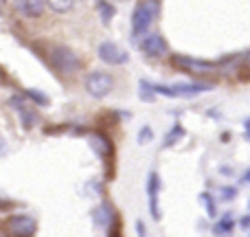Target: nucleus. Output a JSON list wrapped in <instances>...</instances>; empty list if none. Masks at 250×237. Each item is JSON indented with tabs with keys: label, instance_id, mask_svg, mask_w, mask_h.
Listing matches in <instances>:
<instances>
[{
	"label": "nucleus",
	"instance_id": "obj_17",
	"mask_svg": "<svg viewBox=\"0 0 250 237\" xmlns=\"http://www.w3.org/2000/svg\"><path fill=\"white\" fill-rule=\"evenodd\" d=\"M185 136V129L180 128V125H173V129L167 134V141H165V147H171V145H176L180 138Z\"/></svg>",
	"mask_w": 250,
	"mask_h": 237
},
{
	"label": "nucleus",
	"instance_id": "obj_6",
	"mask_svg": "<svg viewBox=\"0 0 250 237\" xmlns=\"http://www.w3.org/2000/svg\"><path fill=\"white\" fill-rule=\"evenodd\" d=\"M92 224L97 226V229H105L108 231L110 226L114 224V209H112V204H108V202H104V204H99L97 209H92Z\"/></svg>",
	"mask_w": 250,
	"mask_h": 237
},
{
	"label": "nucleus",
	"instance_id": "obj_4",
	"mask_svg": "<svg viewBox=\"0 0 250 237\" xmlns=\"http://www.w3.org/2000/svg\"><path fill=\"white\" fill-rule=\"evenodd\" d=\"M7 229H9V233H13V235L29 237L38 231V224H35V220L29 215H13V217H9Z\"/></svg>",
	"mask_w": 250,
	"mask_h": 237
},
{
	"label": "nucleus",
	"instance_id": "obj_25",
	"mask_svg": "<svg viewBox=\"0 0 250 237\" xmlns=\"http://www.w3.org/2000/svg\"><path fill=\"white\" fill-rule=\"evenodd\" d=\"M136 226H138V229H136V231H138V235H145V233H147V231H145V229H143V224H141V222H138V224H136Z\"/></svg>",
	"mask_w": 250,
	"mask_h": 237
},
{
	"label": "nucleus",
	"instance_id": "obj_21",
	"mask_svg": "<svg viewBox=\"0 0 250 237\" xmlns=\"http://www.w3.org/2000/svg\"><path fill=\"white\" fill-rule=\"evenodd\" d=\"M151 138H154V132H151L149 125H145V128L138 132V143H149Z\"/></svg>",
	"mask_w": 250,
	"mask_h": 237
},
{
	"label": "nucleus",
	"instance_id": "obj_12",
	"mask_svg": "<svg viewBox=\"0 0 250 237\" xmlns=\"http://www.w3.org/2000/svg\"><path fill=\"white\" fill-rule=\"evenodd\" d=\"M211 88V84H173V86H169V90H171V97H189L198 95V92H207Z\"/></svg>",
	"mask_w": 250,
	"mask_h": 237
},
{
	"label": "nucleus",
	"instance_id": "obj_20",
	"mask_svg": "<svg viewBox=\"0 0 250 237\" xmlns=\"http://www.w3.org/2000/svg\"><path fill=\"white\" fill-rule=\"evenodd\" d=\"M200 200H202V202H204V207H207V213H208V215H215V204H213V200H211V195H208V194H202V195H200Z\"/></svg>",
	"mask_w": 250,
	"mask_h": 237
},
{
	"label": "nucleus",
	"instance_id": "obj_5",
	"mask_svg": "<svg viewBox=\"0 0 250 237\" xmlns=\"http://www.w3.org/2000/svg\"><path fill=\"white\" fill-rule=\"evenodd\" d=\"M99 57H101V62L112 64V66H119V64H125V62H127V53H125L121 46H117L114 42H104L101 44L99 46Z\"/></svg>",
	"mask_w": 250,
	"mask_h": 237
},
{
	"label": "nucleus",
	"instance_id": "obj_19",
	"mask_svg": "<svg viewBox=\"0 0 250 237\" xmlns=\"http://www.w3.org/2000/svg\"><path fill=\"white\" fill-rule=\"evenodd\" d=\"M26 95H29L31 99L35 101V104H40V106H48V97L44 95V92H38V90H26Z\"/></svg>",
	"mask_w": 250,
	"mask_h": 237
},
{
	"label": "nucleus",
	"instance_id": "obj_11",
	"mask_svg": "<svg viewBox=\"0 0 250 237\" xmlns=\"http://www.w3.org/2000/svg\"><path fill=\"white\" fill-rule=\"evenodd\" d=\"M158 191H160L158 173L151 172L149 173V180H147V194H149V209H151V217H154V220H160V213H158Z\"/></svg>",
	"mask_w": 250,
	"mask_h": 237
},
{
	"label": "nucleus",
	"instance_id": "obj_15",
	"mask_svg": "<svg viewBox=\"0 0 250 237\" xmlns=\"http://www.w3.org/2000/svg\"><path fill=\"white\" fill-rule=\"evenodd\" d=\"M97 11H99V16H101V22H104V24H108V22L114 18V13H117V9H114L110 2H105V0H101V2H97Z\"/></svg>",
	"mask_w": 250,
	"mask_h": 237
},
{
	"label": "nucleus",
	"instance_id": "obj_18",
	"mask_svg": "<svg viewBox=\"0 0 250 237\" xmlns=\"http://www.w3.org/2000/svg\"><path fill=\"white\" fill-rule=\"evenodd\" d=\"M156 92L151 90V84L149 82H141V99L143 101H154Z\"/></svg>",
	"mask_w": 250,
	"mask_h": 237
},
{
	"label": "nucleus",
	"instance_id": "obj_3",
	"mask_svg": "<svg viewBox=\"0 0 250 237\" xmlns=\"http://www.w3.org/2000/svg\"><path fill=\"white\" fill-rule=\"evenodd\" d=\"M114 86V79L110 77L108 73H92L86 77V90L90 92L95 99H101L105 97Z\"/></svg>",
	"mask_w": 250,
	"mask_h": 237
},
{
	"label": "nucleus",
	"instance_id": "obj_1",
	"mask_svg": "<svg viewBox=\"0 0 250 237\" xmlns=\"http://www.w3.org/2000/svg\"><path fill=\"white\" fill-rule=\"evenodd\" d=\"M160 11L158 0H145L143 4H138L136 11L132 16V33L134 35H145V31L151 26V22L156 20Z\"/></svg>",
	"mask_w": 250,
	"mask_h": 237
},
{
	"label": "nucleus",
	"instance_id": "obj_7",
	"mask_svg": "<svg viewBox=\"0 0 250 237\" xmlns=\"http://www.w3.org/2000/svg\"><path fill=\"white\" fill-rule=\"evenodd\" d=\"M176 64L180 68L189 70V73H198V75H207V73H213L215 70V64L211 62H204V60H195V57H176Z\"/></svg>",
	"mask_w": 250,
	"mask_h": 237
},
{
	"label": "nucleus",
	"instance_id": "obj_23",
	"mask_svg": "<svg viewBox=\"0 0 250 237\" xmlns=\"http://www.w3.org/2000/svg\"><path fill=\"white\" fill-rule=\"evenodd\" d=\"M239 224H242V229L244 231H248V224H250V217L246 215V217H242V222H239Z\"/></svg>",
	"mask_w": 250,
	"mask_h": 237
},
{
	"label": "nucleus",
	"instance_id": "obj_13",
	"mask_svg": "<svg viewBox=\"0 0 250 237\" xmlns=\"http://www.w3.org/2000/svg\"><path fill=\"white\" fill-rule=\"evenodd\" d=\"M90 147L101 156V158H108V154H110V141L104 136V134H92V136H90Z\"/></svg>",
	"mask_w": 250,
	"mask_h": 237
},
{
	"label": "nucleus",
	"instance_id": "obj_9",
	"mask_svg": "<svg viewBox=\"0 0 250 237\" xmlns=\"http://www.w3.org/2000/svg\"><path fill=\"white\" fill-rule=\"evenodd\" d=\"M9 106L18 110V117H20V123L24 125V128H33V125H38V114L31 112V110L24 106V101L20 99V97H11V99H9Z\"/></svg>",
	"mask_w": 250,
	"mask_h": 237
},
{
	"label": "nucleus",
	"instance_id": "obj_16",
	"mask_svg": "<svg viewBox=\"0 0 250 237\" xmlns=\"http://www.w3.org/2000/svg\"><path fill=\"white\" fill-rule=\"evenodd\" d=\"M44 2H46L55 13H66V11H70V9H73L75 0H44Z\"/></svg>",
	"mask_w": 250,
	"mask_h": 237
},
{
	"label": "nucleus",
	"instance_id": "obj_26",
	"mask_svg": "<svg viewBox=\"0 0 250 237\" xmlns=\"http://www.w3.org/2000/svg\"><path fill=\"white\" fill-rule=\"evenodd\" d=\"M2 2H4V0H0V4H2Z\"/></svg>",
	"mask_w": 250,
	"mask_h": 237
},
{
	"label": "nucleus",
	"instance_id": "obj_14",
	"mask_svg": "<svg viewBox=\"0 0 250 237\" xmlns=\"http://www.w3.org/2000/svg\"><path fill=\"white\" fill-rule=\"evenodd\" d=\"M233 229H235V220H233V215H224L220 222H215V226H213V233L215 235H229V233H233Z\"/></svg>",
	"mask_w": 250,
	"mask_h": 237
},
{
	"label": "nucleus",
	"instance_id": "obj_24",
	"mask_svg": "<svg viewBox=\"0 0 250 237\" xmlns=\"http://www.w3.org/2000/svg\"><path fill=\"white\" fill-rule=\"evenodd\" d=\"M4 154H7V143L0 138V156H4Z\"/></svg>",
	"mask_w": 250,
	"mask_h": 237
},
{
	"label": "nucleus",
	"instance_id": "obj_22",
	"mask_svg": "<svg viewBox=\"0 0 250 237\" xmlns=\"http://www.w3.org/2000/svg\"><path fill=\"white\" fill-rule=\"evenodd\" d=\"M220 198L222 200H235L237 198V189H233V187H224V189H220Z\"/></svg>",
	"mask_w": 250,
	"mask_h": 237
},
{
	"label": "nucleus",
	"instance_id": "obj_10",
	"mask_svg": "<svg viewBox=\"0 0 250 237\" xmlns=\"http://www.w3.org/2000/svg\"><path fill=\"white\" fill-rule=\"evenodd\" d=\"M16 11L26 18H40L44 11V0H16L13 2Z\"/></svg>",
	"mask_w": 250,
	"mask_h": 237
},
{
	"label": "nucleus",
	"instance_id": "obj_2",
	"mask_svg": "<svg viewBox=\"0 0 250 237\" xmlns=\"http://www.w3.org/2000/svg\"><path fill=\"white\" fill-rule=\"evenodd\" d=\"M53 64H55V68L60 70V73H66V75H70V73H77L79 68H82V64H79V57L75 55L70 48H66V46H57V48H53Z\"/></svg>",
	"mask_w": 250,
	"mask_h": 237
},
{
	"label": "nucleus",
	"instance_id": "obj_8",
	"mask_svg": "<svg viewBox=\"0 0 250 237\" xmlns=\"http://www.w3.org/2000/svg\"><path fill=\"white\" fill-rule=\"evenodd\" d=\"M141 48H143V53L149 57H163L165 53H167V42H165L158 33H151L141 42Z\"/></svg>",
	"mask_w": 250,
	"mask_h": 237
}]
</instances>
